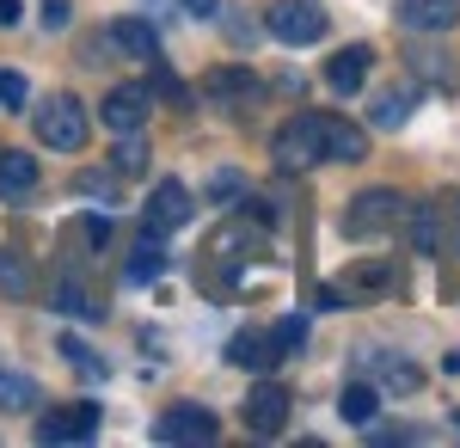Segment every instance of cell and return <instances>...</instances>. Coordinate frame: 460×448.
I'll return each mask as SVG.
<instances>
[{"label": "cell", "instance_id": "26", "mask_svg": "<svg viewBox=\"0 0 460 448\" xmlns=\"http://www.w3.org/2000/svg\"><path fill=\"white\" fill-rule=\"evenodd\" d=\"M25 19V0H0V31H13Z\"/></svg>", "mask_w": 460, "mask_h": 448}, {"label": "cell", "instance_id": "25", "mask_svg": "<svg viewBox=\"0 0 460 448\" xmlns=\"http://www.w3.org/2000/svg\"><path fill=\"white\" fill-rule=\"evenodd\" d=\"M0 104H25V80L19 74H0Z\"/></svg>", "mask_w": 460, "mask_h": 448}, {"label": "cell", "instance_id": "11", "mask_svg": "<svg viewBox=\"0 0 460 448\" xmlns=\"http://www.w3.org/2000/svg\"><path fill=\"white\" fill-rule=\"evenodd\" d=\"M368 68H375V56H368L362 43H350V49H338V56L325 62V86L350 99V93H362V80H368Z\"/></svg>", "mask_w": 460, "mask_h": 448}, {"label": "cell", "instance_id": "18", "mask_svg": "<svg viewBox=\"0 0 460 448\" xmlns=\"http://www.w3.org/2000/svg\"><path fill=\"white\" fill-rule=\"evenodd\" d=\"M338 412H344V424H375V412H381V393L356 381V387H344V393H338Z\"/></svg>", "mask_w": 460, "mask_h": 448}, {"label": "cell", "instance_id": "6", "mask_svg": "<svg viewBox=\"0 0 460 448\" xmlns=\"http://www.w3.org/2000/svg\"><path fill=\"white\" fill-rule=\"evenodd\" d=\"M190 221V191L178 184V178H166V184H154V197H147V215L142 228L154 234V240H166V234H178Z\"/></svg>", "mask_w": 460, "mask_h": 448}, {"label": "cell", "instance_id": "14", "mask_svg": "<svg viewBox=\"0 0 460 448\" xmlns=\"http://www.w3.org/2000/svg\"><path fill=\"white\" fill-rule=\"evenodd\" d=\"M368 154V130L350 117H325V160H362Z\"/></svg>", "mask_w": 460, "mask_h": 448}, {"label": "cell", "instance_id": "16", "mask_svg": "<svg viewBox=\"0 0 460 448\" xmlns=\"http://www.w3.org/2000/svg\"><path fill=\"white\" fill-rule=\"evenodd\" d=\"M111 37H117V49H129V56H142V62H160V31L142 25V19H117Z\"/></svg>", "mask_w": 460, "mask_h": 448}, {"label": "cell", "instance_id": "7", "mask_svg": "<svg viewBox=\"0 0 460 448\" xmlns=\"http://www.w3.org/2000/svg\"><path fill=\"white\" fill-rule=\"evenodd\" d=\"M154 436H160V443H215L221 424H215L203 406H172V412H160Z\"/></svg>", "mask_w": 460, "mask_h": 448}, {"label": "cell", "instance_id": "9", "mask_svg": "<svg viewBox=\"0 0 460 448\" xmlns=\"http://www.w3.org/2000/svg\"><path fill=\"white\" fill-rule=\"evenodd\" d=\"M246 424H252V436H283V424H288V387H277V381L252 387Z\"/></svg>", "mask_w": 460, "mask_h": 448}, {"label": "cell", "instance_id": "28", "mask_svg": "<svg viewBox=\"0 0 460 448\" xmlns=\"http://www.w3.org/2000/svg\"><path fill=\"white\" fill-rule=\"evenodd\" d=\"M178 6H184V13H197V19H209V13H215V0H178Z\"/></svg>", "mask_w": 460, "mask_h": 448}, {"label": "cell", "instance_id": "3", "mask_svg": "<svg viewBox=\"0 0 460 448\" xmlns=\"http://www.w3.org/2000/svg\"><path fill=\"white\" fill-rule=\"evenodd\" d=\"M37 141L56 148V154H80L86 148V104L74 99V93H56L37 111Z\"/></svg>", "mask_w": 460, "mask_h": 448}, {"label": "cell", "instance_id": "4", "mask_svg": "<svg viewBox=\"0 0 460 448\" xmlns=\"http://www.w3.org/2000/svg\"><path fill=\"white\" fill-rule=\"evenodd\" d=\"M270 37L277 43H295V49L301 43H319L325 37V13H319L314 0H277L270 6Z\"/></svg>", "mask_w": 460, "mask_h": 448}, {"label": "cell", "instance_id": "19", "mask_svg": "<svg viewBox=\"0 0 460 448\" xmlns=\"http://www.w3.org/2000/svg\"><path fill=\"white\" fill-rule=\"evenodd\" d=\"M0 289L13 295V301H25L37 289V276H31V264H25V252H0Z\"/></svg>", "mask_w": 460, "mask_h": 448}, {"label": "cell", "instance_id": "15", "mask_svg": "<svg viewBox=\"0 0 460 448\" xmlns=\"http://www.w3.org/2000/svg\"><path fill=\"white\" fill-rule=\"evenodd\" d=\"M37 191V160L25 148H6L0 154V197H31Z\"/></svg>", "mask_w": 460, "mask_h": 448}, {"label": "cell", "instance_id": "10", "mask_svg": "<svg viewBox=\"0 0 460 448\" xmlns=\"http://www.w3.org/2000/svg\"><path fill=\"white\" fill-rule=\"evenodd\" d=\"M99 117H105L111 136H136L147 123V86H117V93H105Z\"/></svg>", "mask_w": 460, "mask_h": 448}, {"label": "cell", "instance_id": "1", "mask_svg": "<svg viewBox=\"0 0 460 448\" xmlns=\"http://www.w3.org/2000/svg\"><path fill=\"white\" fill-rule=\"evenodd\" d=\"M270 160L283 166V173H307L325 160V111H301V117H288L277 141H270Z\"/></svg>", "mask_w": 460, "mask_h": 448}, {"label": "cell", "instance_id": "22", "mask_svg": "<svg viewBox=\"0 0 460 448\" xmlns=\"http://www.w3.org/2000/svg\"><path fill=\"white\" fill-rule=\"evenodd\" d=\"M0 406H13V412H31L37 406V387L25 375H0Z\"/></svg>", "mask_w": 460, "mask_h": 448}, {"label": "cell", "instance_id": "12", "mask_svg": "<svg viewBox=\"0 0 460 448\" xmlns=\"http://www.w3.org/2000/svg\"><path fill=\"white\" fill-rule=\"evenodd\" d=\"M283 338H277V332H240V338H234V345H227V356H234V363H240V369H258V375H264V369H277V363H283Z\"/></svg>", "mask_w": 460, "mask_h": 448}, {"label": "cell", "instance_id": "27", "mask_svg": "<svg viewBox=\"0 0 460 448\" xmlns=\"http://www.w3.org/2000/svg\"><path fill=\"white\" fill-rule=\"evenodd\" d=\"M43 25H68V0H49L43 6Z\"/></svg>", "mask_w": 460, "mask_h": 448}, {"label": "cell", "instance_id": "17", "mask_svg": "<svg viewBox=\"0 0 460 448\" xmlns=\"http://www.w3.org/2000/svg\"><path fill=\"white\" fill-rule=\"evenodd\" d=\"M411 104H418V86H393V93H381V99H375V111H368V117H375L381 130H399V123L411 117Z\"/></svg>", "mask_w": 460, "mask_h": 448}, {"label": "cell", "instance_id": "13", "mask_svg": "<svg viewBox=\"0 0 460 448\" xmlns=\"http://www.w3.org/2000/svg\"><path fill=\"white\" fill-rule=\"evenodd\" d=\"M405 31H448L460 19V0H399Z\"/></svg>", "mask_w": 460, "mask_h": 448}, {"label": "cell", "instance_id": "23", "mask_svg": "<svg viewBox=\"0 0 460 448\" xmlns=\"http://www.w3.org/2000/svg\"><path fill=\"white\" fill-rule=\"evenodd\" d=\"M62 350H68V363H74V369H80V375H105V363H99L93 350L80 345V338H62Z\"/></svg>", "mask_w": 460, "mask_h": 448}, {"label": "cell", "instance_id": "8", "mask_svg": "<svg viewBox=\"0 0 460 448\" xmlns=\"http://www.w3.org/2000/svg\"><path fill=\"white\" fill-rule=\"evenodd\" d=\"M99 430V406H62L37 417V443H86Z\"/></svg>", "mask_w": 460, "mask_h": 448}, {"label": "cell", "instance_id": "2", "mask_svg": "<svg viewBox=\"0 0 460 448\" xmlns=\"http://www.w3.org/2000/svg\"><path fill=\"white\" fill-rule=\"evenodd\" d=\"M393 228H405V197L399 191H362L344 209V240H381Z\"/></svg>", "mask_w": 460, "mask_h": 448}, {"label": "cell", "instance_id": "20", "mask_svg": "<svg viewBox=\"0 0 460 448\" xmlns=\"http://www.w3.org/2000/svg\"><path fill=\"white\" fill-rule=\"evenodd\" d=\"M393 282H399V271H387V264H362V271H356V282L344 289V301H350V295H387Z\"/></svg>", "mask_w": 460, "mask_h": 448}, {"label": "cell", "instance_id": "24", "mask_svg": "<svg viewBox=\"0 0 460 448\" xmlns=\"http://www.w3.org/2000/svg\"><path fill=\"white\" fill-rule=\"evenodd\" d=\"M142 160H147V148L136 136H123V148H117V173H142Z\"/></svg>", "mask_w": 460, "mask_h": 448}, {"label": "cell", "instance_id": "21", "mask_svg": "<svg viewBox=\"0 0 460 448\" xmlns=\"http://www.w3.org/2000/svg\"><path fill=\"white\" fill-rule=\"evenodd\" d=\"M160 271H166V252H160V240L147 234V240L136 246V258H129V276H136V282H147V276H160Z\"/></svg>", "mask_w": 460, "mask_h": 448}, {"label": "cell", "instance_id": "5", "mask_svg": "<svg viewBox=\"0 0 460 448\" xmlns=\"http://www.w3.org/2000/svg\"><path fill=\"white\" fill-rule=\"evenodd\" d=\"M418 246H424V252H460V197L455 191H442V197L418 215Z\"/></svg>", "mask_w": 460, "mask_h": 448}]
</instances>
